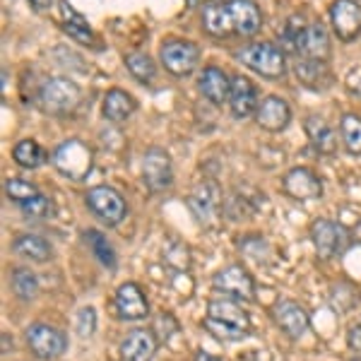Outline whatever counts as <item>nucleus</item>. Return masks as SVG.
Wrapping results in <instances>:
<instances>
[{
    "label": "nucleus",
    "instance_id": "obj_1",
    "mask_svg": "<svg viewBox=\"0 0 361 361\" xmlns=\"http://www.w3.org/2000/svg\"><path fill=\"white\" fill-rule=\"evenodd\" d=\"M234 56L248 70L258 73L260 78L279 80L287 75V58H284V51L270 42H253L248 46H241Z\"/></svg>",
    "mask_w": 361,
    "mask_h": 361
},
{
    "label": "nucleus",
    "instance_id": "obj_2",
    "mask_svg": "<svg viewBox=\"0 0 361 361\" xmlns=\"http://www.w3.org/2000/svg\"><path fill=\"white\" fill-rule=\"evenodd\" d=\"M51 159H54L56 171L68 180H85L92 173V166H94V152L87 147L82 140L61 142Z\"/></svg>",
    "mask_w": 361,
    "mask_h": 361
},
{
    "label": "nucleus",
    "instance_id": "obj_3",
    "mask_svg": "<svg viewBox=\"0 0 361 361\" xmlns=\"http://www.w3.org/2000/svg\"><path fill=\"white\" fill-rule=\"evenodd\" d=\"M82 102V90L68 78H51L39 90V104L46 114L66 116L73 114Z\"/></svg>",
    "mask_w": 361,
    "mask_h": 361
},
{
    "label": "nucleus",
    "instance_id": "obj_4",
    "mask_svg": "<svg viewBox=\"0 0 361 361\" xmlns=\"http://www.w3.org/2000/svg\"><path fill=\"white\" fill-rule=\"evenodd\" d=\"M87 207L94 212V217L106 226H118L128 217L126 197L114 188V185H94L85 195Z\"/></svg>",
    "mask_w": 361,
    "mask_h": 361
},
{
    "label": "nucleus",
    "instance_id": "obj_5",
    "mask_svg": "<svg viewBox=\"0 0 361 361\" xmlns=\"http://www.w3.org/2000/svg\"><path fill=\"white\" fill-rule=\"evenodd\" d=\"M188 209L193 212L197 224L214 229L222 217V190L214 180H200L188 195Z\"/></svg>",
    "mask_w": 361,
    "mask_h": 361
},
{
    "label": "nucleus",
    "instance_id": "obj_6",
    "mask_svg": "<svg viewBox=\"0 0 361 361\" xmlns=\"http://www.w3.org/2000/svg\"><path fill=\"white\" fill-rule=\"evenodd\" d=\"M159 61L173 78H188L200 66V46L185 39H169L159 49Z\"/></svg>",
    "mask_w": 361,
    "mask_h": 361
},
{
    "label": "nucleus",
    "instance_id": "obj_7",
    "mask_svg": "<svg viewBox=\"0 0 361 361\" xmlns=\"http://www.w3.org/2000/svg\"><path fill=\"white\" fill-rule=\"evenodd\" d=\"M27 345L32 354L42 361H56L68 352V335L54 325L34 323L27 328Z\"/></svg>",
    "mask_w": 361,
    "mask_h": 361
},
{
    "label": "nucleus",
    "instance_id": "obj_8",
    "mask_svg": "<svg viewBox=\"0 0 361 361\" xmlns=\"http://www.w3.org/2000/svg\"><path fill=\"white\" fill-rule=\"evenodd\" d=\"M311 241L316 246L318 258L333 260L342 255L349 246V231L333 219H316L311 224Z\"/></svg>",
    "mask_w": 361,
    "mask_h": 361
},
{
    "label": "nucleus",
    "instance_id": "obj_9",
    "mask_svg": "<svg viewBox=\"0 0 361 361\" xmlns=\"http://www.w3.org/2000/svg\"><path fill=\"white\" fill-rule=\"evenodd\" d=\"M212 287L234 301H255V279L243 265H226L212 277Z\"/></svg>",
    "mask_w": 361,
    "mask_h": 361
},
{
    "label": "nucleus",
    "instance_id": "obj_10",
    "mask_svg": "<svg viewBox=\"0 0 361 361\" xmlns=\"http://www.w3.org/2000/svg\"><path fill=\"white\" fill-rule=\"evenodd\" d=\"M142 180L152 193H161V190L171 188L173 183V164L166 149L149 147L142 154Z\"/></svg>",
    "mask_w": 361,
    "mask_h": 361
},
{
    "label": "nucleus",
    "instance_id": "obj_11",
    "mask_svg": "<svg viewBox=\"0 0 361 361\" xmlns=\"http://www.w3.org/2000/svg\"><path fill=\"white\" fill-rule=\"evenodd\" d=\"M226 15H229V27L234 37H253L263 27V13H260L255 0H226Z\"/></svg>",
    "mask_w": 361,
    "mask_h": 361
},
{
    "label": "nucleus",
    "instance_id": "obj_12",
    "mask_svg": "<svg viewBox=\"0 0 361 361\" xmlns=\"http://www.w3.org/2000/svg\"><path fill=\"white\" fill-rule=\"evenodd\" d=\"M330 22L340 42H357L361 37V3L359 0H335L330 5Z\"/></svg>",
    "mask_w": 361,
    "mask_h": 361
},
{
    "label": "nucleus",
    "instance_id": "obj_13",
    "mask_svg": "<svg viewBox=\"0 0 361 361\" xmlns=\"http://www.w3.org/2000/svg\"><path fill=\"white\" fill-rule=\"evenodd\" d=\"M292 49L296 51V56L308 58V61H330L333 56V46H330V34L320 22H311L304 25V29L299 32L296 42Z\"/></svg>",
    "mask_w": 361,
    "mask_h": 361
},
{
    "label": "nucleus",
    "instance_id": "obj_14",
    "mask_svg": "<svg viewBox=\"0 0 361 361\" xmlns=\"http://www.w3.org/2000/svg\"><path fill=\"white\" fill-rule=\"evenodd\" d=\"M114 306L121 320H145L149 316V301L142 287L135 282H123L114 294Z\"/></svg>",
    "mask_w": 361,
    "mask_h": 361
},
{
    "label": "nucleus",
    "instance_id": "obj_15",
    "mask_svg": "<svg viewBox=\"0 0 361 361\" xmlns=\"http://www.w3.org/2000/svg\"><path fill=\"white\" fill-rule=\"evenodd\" d=\"M282 190L294 200H318L323 195V180L316 171L306 166H296L284 173Z\"/></svg>",
    "mask_w": 361,
    "mask_h": 361
},
{
    "label": "nucleus",
    "instance_id": "obj_16",
    "mask_svg": "<svg viewBox=\"0 0 361 361\" xmlns=\"http://www.w3.org/2000/svg\"><path fill=\"white\" fill-rule=\"evenodd\" d=\"M272 318H275L277 328L287 337H292V340L304 337L308 333V328H311V318H308L306 308L289 299L277 301L275 308H272Z\"/></svg>",
    "mask_w": 361,
    "mask_h": 361
},
{
    "label": "nucleus",
    "instance_id": "obj_17",
    "mask_svg": "<svg viewBox=\"0 0 361 361\" xmlns=\"http://www.w3.org/2000/svg\"><path fill=\"white\" fill-rule=\"evenodd\" d=\"M255 123L267 133H282L284 128L292 123V106L287 104V99L267 94L260 102L258 111H255Z\"/></svg>",
    "mask_w": 361,
    "mask_h": 361
},
{
    "label": "nucleus",
    "instance_id": "obj_18",
    "mask_svg": "<svg viewBox=\"0 0 361 361\" xmlns=\"http://www.w3.org/2000/svg\"><path fill=\"white\" fill-rule=\"evenodd\" d=\"M258 90L243 75L231 78V92H229V109L234 118H248L258 111Z\"/></svg>",
    "mask_w": 361,
    "mask_h": 361
},
{
    "label": "nucleus",
    "instance_id": "obj_19",
    "mask_svg": "<svg viewBox=\"0 0 361 361\" xmlns=\"http://www.w3.org/2000/svg\"><path fill=\"white\" fill-rule=\"evenodd\" d=\"M157 349H159V340L152 330L137 328L126 335L121 342V359L123 361H152Z\"/></svg>",
    "mask_w": 361,
    "mask_h": 361
},
{
    "label": "nucleus",
    "instance_id": "obj_20",
    "mask_svg": "<svg viewBox=\"0 0 361 361\" xmlns=\"http://www.w3.org/2000/svg\"><path fill=\"white\" fill-rule=\"evenodd\" d=\"M197 90L214 106H222L224 102H229L231 92V78L217 66H207L197 78Z\"/></svg>",
    "mask_w": 361,
    "mask_h": 361
},
{
    "label": "nucleus",
    "instance_id": "obj_21",
    "mask_svg": "<svg viewBox=\"0 0 361 361\" xmlns=\"http://www.w3.org/2000/svg\"><path fill=\"white\" fill-rule=\"evenodd\" d=\"M207 318L217 320V323L231 325V328H241L250 333V318L248 313L241 308V301H234L229 296H219V299H212L207 304Z\"/></svg>",
    "mask_w": 361,
    "mask_h": 361
},
{
    "label": "nucleus",
    "instance_id": "obj_22",
    "mask_svg": "<svg viewBox=\"0 0 361 361\" xmlns=\"http://www.w3.org/2000/svg\"><path fill=\"white\" fill-rule=\"evenodd\" d=\"M294 73H296V80L304 87H308V90H328V87L333 85V73H330L325 61H308V58H301V61H296Z\"/></svg>",
    "mask_w": 361,
    "mask_h": 361
},
{
    "label": "nucleus",
    "instance_id": "obj_23",
    "mask_svg": "<svg viewBox=\"0 0 361 361\" xmlns=\"http://www.w3.org/2000/svg\"><path fill=\"white\" fill-rule=\"evenodd\" d=\"M137 109V102L133 94H128L123 90H109L106 97L102 102V114L111 123H126Z\"/></svg>",
    "mask_w": 361,
    "mask_h": 361
},
{
    "label": "nucleus",
    "instance_id": "obj_24",
    "mask_svg": "<svg viewBox=\"0 0 361 361\" xmlns=\"http://www.w3.org/2000/svg\"><path fill=\"white\" fill-rule=\"evenodd\" d=\"M306 135L311 147L316 149L318 154H335L337 152V133L333 130V126L325 123L318 116H308L306 118Z\"/></svg>",
    "mask_w": 361,
    "mask_h": 361
},
{
    "label": "nucleus",
    "instance_id": "obj_25",
    "mask_svg": "<svg viewBox=\"0 0 361 361\" xmlns=\"http://www.w3.org/2000/svg\"><path fill=\"white\" fill-rule=\"evenodd\" d=\"M61 17H63V29H66L68 37H73L75 42L87 44V46H92L97 42L90 22H87L85 17L68 3V0H61Z\"/></svg>",
    "mask_w": 361,
    "mask_h": 361
},
{
    "label": "nucleus",
    "instance_id": "obj_26",
    "mask_svg": "<svg viewBox=\"0 0 361 361\" xmlns=\"http://www.w3.org/2000/svg\"><path fill=\"white\" fill-rule=\"evenodd\" d=\"M13 250L20 258L29 260V263H46V260H51V255H54L51 243L37 234H20L13 241Z\"/></svg>",
    "mask_w": 361,
    "mask_h": 361
},
{
    "label": "nucleus",
    "instance_id": "obj_27",
    "mask_svg": "<svg viewBox=\"0 0 361 361\" xmlns=\"http://www.w3.org/2000/svg\"><path fill=\"white\" fill-rule=\"evenodd\" d=\"M202 29L214 39H226V37H234L229 27V15H226L224 5H207L202 10Z\"/></svg>",
    "mask_w": 361,
    "mask_h": 361
},
{
    "label": "nucleus",
    "instance_id": "obj_28",
    "mask_svg": "<svg viewBox=\"0 0 361 361\" xmlns=\"http://www.w3.org/2000/svg\"><path fill=\"white\" fill-rule=\"evenodd\" d=\"M85 241H87V246L92 248L94 258H97L104 267H109V270H116V267H118V255H116L114 246L106 241V236H104L102 231L87 229V231H85Z\"/></svg>",
    "mask_w": 361,
    "mask_h": 361
},
{
    "label": "nucleus",
    "instance_id": "obj_29",
    "mask_svg": "<svg viewBox=\"0 0 361 361\" xmlns=\"http://www.w3.org/2000/svg\"><path fill=\"white\" fill-rule=\"evenodd\" d=\"M10 287H13L17 299L32 301V299H37V294H39V279L29 267H15V270L10 272Z\"/></svg>",
    "mask_w": 361,
    "mask_h": 361
},
{
    "label": "nucleus",
    "instance_id": "obj_30",
    "mask_svg": "<svg viewBox=\"0 0 361 361\" xmlns=\"http://www.w3.org/2000/svg\"><path fill=\"white\" fill-rule=\"evenodd\" d=\"M13 159L25 169H37L46 161V152L37 140H20L13 147Z\"/></svg>",
    "mask_w": 361,
    "mask_h": 361
},
{
    "label": "nucleus",
    "instance_id": "obj_31",
    "mask_svg": "<svg viewBox=\"0 0 361 361\" xmlns=\"http://www.w3.org/2000/svg\"><path fill=\"white\" fill-rule=\"evenodd\" d=\"M340 135L342 145L349 154L361 157V118L357 114H345L340 121Z\"/></svg>",
    "mask_w": 361,
    "mask_h": 361
},
{
    "label": "nucleus",
    "instance_id": "obj_32",
    "mask_svg": "<svg viewBox=\"0 0 361 361\" xmlns=\"http://www.w3.org/2000/svg\"><path fill=\"white\" fill-rule=\"evenodd\" d=\"M126 68L128 73L133 75V78L137 80V82L142 85H149L152 80L157 78V66L154 61L149 58L147 54H142V51H135V54H128L126 56Z\"/></svg>",
    "mask_w": 361,
    "mask_h": 361
},
{
    "label": "nucleus",
    "instance_id": "obj_33",
    "mask_svg": "<svg viewBox=\"0 0 361 361\" xmlns=\"http://www.w3.org/2000/svg\"><path fill=\"white\" fill-rule=\"evenodd\" d=\"M39 193H42V190H39L32 180H25V178H8L5 180V195H8L17 207H20L22 202L32 200V197L39 195Z\"/></svg>",
    "mask_w": 361,
    "mask_h": 361
},
{
    "label": "nucleus",
    "instance_id": "obj_34",
    "mask_svg": "<svg viewBox=\"0 0 361 361\" xmlns=\"http://www.w3.org/2000/svg\"><path fill=\"white\" fill-rule=\"evenodd\" d=\"M202 328L207 330L212 337H217V340L222 342H241L248 337V330H241V328H231V325H224V323H217V320L212 318H202Z\"/></svg>",
    "mask_w": 361,
    "mask_h": 361
},
{
    "label": "nucleus",
    "instance_id": "obj_35",
    "mask_svg": "<svg viewBox=\"0 0 361 361\" xmlns=\"http://www.w3.org/2000/svg\"><path fill=\"white\" fill-rule=\"evenodd\" d=\"M22 209V214L29 219H46V217H51L54 214V200H51L49 195H44V193H39V195H34L32 200H27V202H22L20 205Z\"/></svg>",
    "mask_w": 361,
    "mask_h": 361
},
{
    "label": "nucleus",
    "instance_id": "obj_36",
    "mask_svg": "<svg viewBox=\"0 0 361 361\" xmlns=\"http://www.w3.org/2000/svg\"><path fill=\"white\" fill-rule=\"evenodd\" d=\"M75 330L80 337H92L97 333V311L92 306L80 308L78 320H75Z\"/></svg>",
    "mask_w": 361,
    "mask_h": 361
},
{
    "label": "nucleus",
    "instance_id": "obj_37",
    "mask_svg": "<svg viewBox=\"0 0 361 361\" xmlns=\"http://www.w3.org/2000/svg\"><path fill=\"white\" fill-rule=\"evenodd\" d=\"M176 330H178V323L173 320L171 313H159V316H157V320L152 323V333L157 335L159 345H161V342H169V337L176 333Z\"/></svg>",
    "mask_w": 361,
    "mask_h": 361
},
{
    "label": "nucleus",
    "instance_id": "obj_38",
    "mask_svg": "<svg viewBox=\"0 0 361 361\" xmlns=\"http://www.w3.org/2000/svg\"><path fill=\"white\" fill-rule=\"evenodd\" d=\"M253 241H255V248H250L248 243H241V250L250 260H255V263H265V258L270 255V243H267L263 236H253Z\"/></svg>",
    "mask_w": 361,
    "mask_h": 361
},
{
    "label": "nucleus",
    "instance_id": "obj_39",
    "mask_svg": "<svg viewBox=\"0 0 361 361\" xmlns=\"http://www.w3.org/2000/svg\"><path fill=\"white\" fill-rule=\"evenodd\" d=\"M347 345L354 354L361 357V325H352V328L347 330Z\"/></svg>",
    "mask_w": 361,
    "mask_h": 361
},
{
    "label": "nucleus",
    "instance_id": "obj_40",
    "mask_svg": "<svg viewBox=\"0 0 361 361\" xmlns=\"http://www.w3.org/2000/svg\"><path fill=\"white\" fill-rule=\"evenodd\" d=\"M347 90L352 92L354 97L361 99V68L349 70V75H347Z\"/></svg>",
    "mask_w": 361,
    "mask_h": 361
},
{
    "label": "nucleus",
    "instance_id": "obj_41",
    "mask_svg": "<svg viewBox=\"0 0 361 361\" xmlns=\"http://www.w3.org/2000/svg\"><path fill=\"white\" fill-rule=\"evenodd\" d=\"M193 361H222V359L214 357V354H209V352H205V349H200V352H197L195 357H193Z\"/></svg>",
    "mask_w": 361,
    "mask_h": 361
},
{
    "label": "nucleus",
    "instance_id": "obj_42",
    "mask_svg": "<svg viewBox=\"0 0 361 361\" xmlns=\"http://www.w3.org/2000/svg\"><path fill=\"white\" fill-rule=\"evenodd\" d=\"M29 3H32V8H34V10L44 13V10H49V8H51V3H54V0H29Z\"/></svg>",
    "mask_w": 361,
    "mask_h": 361
},
{
    "label": "nucleus",
    "instance_id": "obj_43",
    "mask_svg": "<svg viewBox=\"0 0 361 361\" xmlns=\"http://www.w3.org/2000/svg\"><path fill=\"white\" fill-rule=\"evenodd\" d=\"M197 3H207V0H197Z\"/></svg>",
    "mask_w": 361,
    "mask_h": 361
}]
</instances>
